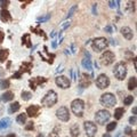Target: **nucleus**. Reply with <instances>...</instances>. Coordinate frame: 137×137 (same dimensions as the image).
Listing matches in <instances>:
<instances>
[{
    "instance_id": "f257e3e1",
    "label": "nucleus",
    "mask_w": 137,
    "mask_h": 137,
    "mask_svg": "<svg viewBox=\"0 0 137 137\" xmlns=\"http://www.w3.org/2000/svg\"><path fill=\"white\" fill-rule=\"evenodd\" d=\"M127 72H128L127 64L125 63V62H118V63L114 65L113 74L118 80H120V81L125 80L126 77H127Z\"/></svg>"
},
{
    "instance_id": "f03ea898",
    "label": "nucleus",
    "mask_w": 137,
    "mask_h": 137,
    "mask_svg": "<svg viewBox=\"0 0 137 137\" xmlns=\"http://www.w3.org/2000/svg\"><path fill=\"white\" fill-rule=\"evenodd\" d=\"M57 100H58V97H57L56 91L48 90L41 100V105H44L45 107H53L57 103Z\"/></svg>"
},
{
    "instance_id": "7ed1b4c3",
    "label": "nucleus",
    "mask_w": 137,
    "mask_h": 137,
    "mask_svg": "<svg viewBox=\"0 0 137 137\" xmlns=\"http://www.w3.org/2000/svg\"><path fill=\"white\" fill-rule=\"evenodd\" d=\"M71 110L73 112V114L78 118H82L84 117V112H85V102L80 98L72 100L71 103Z\"/></svg>"
},
{
    "instance_id": "20e7f679",
    "label": "nucleus",
    "mask_w": 137,
    "mask_h": 137,
    "mask_svg": "<svg viewBox=\"0 0 137 137\" xmlns=\"http://www.w3.org/2000/svg\"><path fill=\"white\" fill-rule=\"evenodd\" d=\"M109 46V42H107V39L104 37H98L96 39H94L91 41V48L95 53H100L105 50Z\"/></svg>"
},
{
    "instance_id": "39448f33",
    "label": "nucleus",
    "mask_w": 137,
    "mask_h": 137,
    "mask_svg": "<svg viewBox=\"0 0 137 137\" xmlns=\"http://www.w3.org/2000/svg\"><path fill=\"white\" fill-rule=\"evenodd\" d=\"M100 103L104 107H113L117 104V98L112 93H104L100 97Z\"/></svg>"
},
{
    "instance_id": "423d86ee",
    "label": "nucleus",
    "mask_w": 137,
    "mask_h": 137,
    "mask_svg": "<svg viewBox=\"0 0 137 137\" xmlns=\"http://www.w3.org/2000/svg\"><path fill=\"white\" fill-rule=\"evenodd\" d=\"M111 118V113L107 110H98L95 113V124H98L100 126H104L109 122Z\"/></svg>"
},
{
    "instance_id": "0eeeda50",
    "label": "nucleus",
    "mask_w": 137,
    "mask_h": 137,
    "mask_svg": "<svg viewBox=\"0 0 137 137\" xmlns=\"http://www.w3.org/2000/svg\"><path fill=\"white\" fill-rule=\"evenodd\" d=\"M115 60V55H114L113 51H111V50H105L100 57V62L102 65L104 66H109L111 64L114 62Z\"/></svg>"
},
{
    "instance_id": "6e6552de",
    "label": "nucleus",
    "mask_w": 137,
    "mask_h": 137,
    "mask_svg": "<svg viewBox=\"0 0 137 137\" xmlns=\"http://www.w3.org/2000/svg\"><path fill=\"white\" fill-rule=\"evenodd\" d=\"M85 133L87 137H94L97 134V126L93 121H85L84 122Z\"/></svg>"
},
{
    "instance_id": "1a4fd4ad",
    "label": "nucleus",
    "mask_w": 137,
    "mask_h": 137,
    "mask_svg": "<svg viewBox=\"0 0 137 137\" xmlns=\"http://www.w3.org/2000/svg\"><path fill=\"white\" fill-rule=\"evenodd\" d=\"M110 84H111L110 78L104 73L100 74L96 79V86L98 89H106V88L110 86Z\"/></svg>"
},
{
    "instance_id": "9d476101",
    "label": "nucleus",
    "mask_w": 137,
    "mask_h": 137,
    "mask_svg": "<svg viewBox=\"0 0 137 137\" xmlns=\"http://www.w3.org/2000/svg\"><path fill=\"white\" fill-rule=\"evenodd\" d=\"M56 117L58 120L63 121V122H67L70 120V112L66 106H61L56 110Z\"/></svg>"
},
{
    "instance_id": "9b49d317",
    "label": "nucleus",
    "mask_w": 137,
    "mask_h": 137,
    "mask_svg": "<svg viewBox=\"0 0 137 137\" xmlns=\"http://www.w3.org/2000/svg\"><path fill=\"white\" fill-rule=\"evenodd\" d=\"M55 82H56L57 87H60L61 89H67L71 86V81L70 79L65 75H57L55 78Z\"/></svg>"
},
{
    "instance_id": "f8f14e48",
    "label": "nucleus",
    "mask_w": 137,
    "mask_h": 137,
    "mask_svg": "<svg viewBox=\"0 0 137 137\" xmlns=\"http://www.w3.org/2000/svg\"><path fill=\"white\" fill-rule=\"evenodd\" d=\"M39 111H40V106L39 105H31L26 109V115L29 117H37L39 114Z\"/></svg>"
},
{
    "instance_id": "ddd939ff",
    "label": "nucleus",
    "mask_w": 137,
    "mask_h": 137,
    "mask_svg": "<svg viewBox=\"0 0 137 137\" xmlns=\"http://www.w3.org/2000/svg\"><path fill=\"white\" fill-rule=\"evenodd\" d=\"M120 31H121V34H122L127 40H131V39L134 38V32H133V30H131L130 27L124 26V27H121Z\"/></svg>"
},
{
    "instance_id": "4468645a",
    "label": "nucleus",
    "mask_w": 137,
    "mask_h": 137,
    "mask_svg": "<svg viewBox=\"0 0 137 137\" xmlns=\"http://www.w3.org/2000/svg\"><path fill=\"white\" fill-rule=\"evenodd\" d=\"M90 85V77L88 74H82V78L80 80V87L81 88H88Z\"/></svg>"
},
{
    "instance_id": "2eb2a0df",
    "label": "nucleus",
    "mask_w": 137,
    "mask_h": 137,
    "mask_svg": "<svg viewBox=\"0 0 137 137\" xmlns=\"http://www.w3.org/2000/svg\"><path fill=\"white\" fill-rule=\"evenodd\" d=\"M70 134L71 137H78L80 135V128H79V125L78 124H73L70 127Z\"/></svg>"
},
{
    "instance_id": "dca6fc26",
    "label": "nucleus",
    "mask_w": 137,
    "mask_h": 137,
    "mask_svg": "<svg viewBox=\"0 0 137 137\" xmlns=\"http://www.w3.org/2000/svg\"><path fill=\"white\" fill-rule=\"evenodd\" d=\"M0 17H1V20H2L5 23L8 22V21H12V15H10V13L7 9L1 10V13H0Z\"/></svg>"
},
{
    "instance_id": "f3484780",
    "label": "nucleus",
    "mask_w": 137,
    "mask_h": 137,
    "mask_svg": "<svg viewBox=\"0 0 137 137\" xmlns=\"http://www.w3.org/2000/svg\"><path fill=\"white\" fill-rule=\"evenodd\" d=\"M125 113V109L124 107H117L115 110H114V119L115 120H120L122 115Z\"/></svg>"
},
{
    "instance_id": "a211bd4d",
    "label": "nucleus",
    "mask_w": 137,
    "mask_h": 137,
    "mask_svg": "<svg viewBox=\"0 0 137 137\" xmlns=\"http://www.w3.org/2000/svg\"><path fill=\"white\" fill-rule=\"evenodd\" d=\"M136 84H137V79L136 77H131L128 81V90H134L135 88H136Z\"/></svg>"
},
{
    "instance_id": "6ab92c4d",
    "label": "nucleus",
    "mask_w": 137,
    "mask_h": 137,
    "mask_svg": "<svg viewBox=\"0 0 137 137\" xmlns=\"http://www.w3.org/2000/svg\"><path fill=\"white\" fill-rule=\"evenodd\" d=\"M8 55H9V51L7 49H0V63L6 62L8 58Z\"/></svg>"
},
{
    "instance_id": "aec40b11",
    "label": "nucleus",
    "mask_w": 137,
    "mask_h": 137,
    "mask_svg": "<svg viewBox=\"0 0 137 137\" xmlns=\"http://www.w3.org/2000/svg\"><path fill=\"white\" fill-rule=\"evenodd\" d=\"M14 98V93L13 91H6V93H3V95L1 96V100L3 102H9Z\"/></svg>"
},
{
    "instance_id": "412c9836",
    "label": "nucleus",
    "mask_w": 137,
    "mask_h": 137,
    "mask_svg": "<svg viewBox=\"0 0 137 137\" xmlns=\"http://www.w3.org/2000/svg\"><path fill=\"white\" fill-rule=\"evenodd\" d=\"M60 134H61V127L60 126H55L53 128V130L49 133L48 137H60Z\"/></svg>"
},
{
    "instance_id": "4be33fe9",
    "label": "nucleus",
    "mask_w": 137,
    "mask_h": 137,
    "mask_svg": "<svg viewBox=\"0 0 137 137\" xmlns=\"http://www.w3.org/2000/svg\"><path fill=\"white\" fill-rule=\"evenodd\" d=\"M10 124H12V120H10L9 118H3V119H1V121H0V129L9 127Z\"/></svg>"
},
{
    "instance_id": "5701e85b",
    "label": "nucleus",
    "mask_w": 137,
    "mask_h": 137,
    "mask_svg": "<svg viewBox=\"0 0 137 137\" xmlns=\"http://www.w3.org/2000/svg\"><path fill=\"white\" fill-rule=\"evenodd\" d=\"M81 64H82V66H84L86 70H88V71L93 70V66H91V61L89 60V58H84V60H82V62H81Z\"/></svg>"
},
{
    "instance_id": "b1692460",
    "label": "nucleus",
    "mask_w": 137,
    "mask_h": 137,
    "mask_svg": "<svg viewBox=\"0 0 137 137\" xmlns=\"http://www.w3.org/2000/svg\"><path fill=\"white\" fill-rule=\"evenodd\" d=\"M21 109V105L18 102H14V103L10 104L9 106V113H14V112H17V111Z\"/></svg>"
},
{
    "instance_id": "393cba45",
    "label": "nucleus",
    "mask_w": 137,
    "mask_h": 137,
    "mask_svg": "<svg viewBox=\"0 0 137 137\" xmlns=\"http://www.w3.org/2000/svg\"><path fill=\"white\" fill-rule=\"evenodd\" d=\"M26 113H22V114H18L16 118V121H17V124H20V125H24L25 122H26Z\"/></svg>"
},
{
    "instance_id": "a878e982",
    "label": "nucleus",
    "mask_w": 137,
    "mask_h": 137,
    "mask_svg": "<svg viewBox=\"0 0 137 137\" xmlns=\"http://www.w3.org/2000/svg\"><path fill=\"white\" fill-rule=\"evenodd\" d=\"M21 97H22V100H30L31 98H32V94H31L30 91L23 90L22 94H21Z\"/></svg>"
},
{
    "instance_id": "bb28decb",
    "label": "nucleus",
    "mask_w": 137,
    "mask_h": 137,
    "mask_svg": "<svg viewBox=\"0 0 137 137\" xmlns=\"http://www.w3.org/2000/svg\"><path fill=\"white\" fill-rule=\"evenodd\" d=\"M9 86H10L9 80H5V79L0 80V89H7V88H9Z\"/></svg>"
},
{
    "instance_id": "cd10ccee",
    "label": "nucleus",
    "mask_w": 137,
    "mask_h": 137,
    "mask_svg": "<svg viewBox=\"0 0 137 137\" xmlns=\"http://www.w3.org/2000/svg\"><path fill=\"white\" fill-rule=\"evenodd\" d=\"M134 102V96H131V95H128L124 98V104L125 105H130L131 103Z\"/></svg>"
},
{
    "instance_id": "c85d7f7f",
    "label": "nucleus",
    "mask_w": 137,
    "mask_h": 137,
    "mask_svg": "<svg viewBox=\"0 0 137 137\" xmlns=\"http://www.w3.org/2000/svg\"><path fill=\"white\" fill-rule=\"evenodd\" d=\"M77 10H78V5H73V6L70 8V10H69V13H67V15H66V18L71 17L74 13H75V12H77Z\"/></svg>"
},
{
    "instance_id": "c756f323",
    "label": "nucleus",
    "mask_w": 137,
    "mask_h": 137,
    "mask_svg": "<svg viewBox=\"0 0 137 137\" xmlns=\"http://www.w3.org/2000/svg\"><path fill=\"white\" fill-rule=\"evenodd\" d=\"M117 128V122H110V124H107L106 125V130H107V133H110V131H112V130H114Z\"/></svg>"
},
{
    "instance_id": "7c9ffc66",
    "label": "nucleus",
    "mask_w": 137,
    "mask_h": 137,
    "mask_svg": "<svg viewBox=\"0 0 137 137\" xmlns=\"http://www.w3.org/2000/svg\"><path fill=\"white\" fill-rule=\"evenodd\" d=\"M36 80H37L38 84H41V82H45V81H46V79H40V78L38 77ZM30 86H31V88H32V89H36V84H34L32 80H31V82H30Z\"/></svg>"
},
{
    "instance_id": "2f4dec72",
    "label": "nucleus",
    "mask_w": 137,
    "mask_h": 137,
    "mask_svg": "<svg viewBox=\"0 0 137 137\" xmlns=\"http://www.w3.org/2000/svg\"><path fill=\"white\" fill-rule=\"evenodd\" d=\"M49 18H50V14H47L46 16L39 17V18H38V22H41V23H42V22H47Z\"/></svg>"
},
{
    "instance_id": "473e14b6",
    "label": "nucleus",
    "mask_w": 137,
    "mask_h": 137,
    "mask_svg": "<svg viewBox=\"0 0 137 137\" xmlns=\"http://www.w3.org/2000/svg\"><path fill=\"white\" fill-rule=\"evenodd\" d=\"M120 3V1H109V5H110V8H117L118 5Z\"/></svg>"
},
{
    "instance_id": "72a5a7b5",
    "label": "nucleus",
    "mask_w": 137,
    "mask_h": 137,
    "mask_svg": "<svg viewBox=\"0 0 137 137\" xmlns=\"http://www.w3.org/2000/svg\"><path fill=\"white\" fill-rule=\"evenodd\" d=\"M70 24H71L70 21H66V22H64V24H62V30H65L66 27H69V26H70Z\"/></svg>"
},
{
    "instance_id": "f704fd0d",
    "label": "nucleus",
    "mask_w": 137,
    "mask_h": 137,
    "mask_svg": "<svg viewBox=\"0 0 137 137\" xmlns=\"http://www.w3.org/2000/svg\"><path fill=\"white\" fill-rule=\"evenodd\" d=\"M129 124L130 125H136V117H130L129 118Z\"/></svg>"
},
{
    "instance_id": "c9c22d12",
    "label": "nucleus",
    "mask_w": 137,
    "mask_h": 137,
    "mask_svg": "<svg viewBox=\"0 0 137 137\" xmlns=\"http://www.w3.org/2000/svg\"><path fill=\"white\" fill-rule=\"evenodd\" d=\"M25 129H26V130H31V129H33V122H32V121L29 122V125L25 126Z\"/></svg>"
},
{
    "instance_id": "e433bc0d",
    "label": "nucleus",
    "mask_w": 137,
    "mask_h": 137,
    "mask_svg": "<svg viewBox=\"0 0 137 137\" xmlns=\"http://www.w3.org/2000/svg\"><path fill=\"white\" fill-rule=\"evenodd\" d=\"M104 31H106L107 33H112V32H113V30H112V27H111L110 25H107V26L104 27Z\"/></svg>"
},
{
    "instance_id": "4c0bfd02",
    "label": "nucleus",
    "mask_w": 137,
    "mask_h": 137,
    "mask_svg": "<svg viewBox=\"0 0 137 137\" xmlns=\"http://www.w3.org/2000/svg\"><path fill=\"white\" fill-rule=\"evenodd\" d=\"M21 75H22V72H16L15 74H13V78H15V79H21Z\"/></svg>"
},
{
    "instance_id": "58836bf2",
    "label": "nucleus",
    "mask_w": 137,
    "mask_h": 137,
    "mask_svg": "<svg viewBox=\"0 0 137 137\" xmlns=\"http://www.w3.org/2000/svg\"><path fill=\"white\" fill-rule=\"evenodd\" d=\"M3 39H5V33H3L2 31H0V44L3 41Z\"/></svg>"
},
{
    "instance_id": "ea45409f",
    "label": "nucleus",
    "mask_w": 137,
    "mask_h": 137,
    "mask_svg": "<svg viewBox=\"0 0 137 137\" xmlns=\"http://www.w3.org/2000/svg\"><path fill=\"white\" fill-rule=\"evenodd\" d=\"M125 133H126V134L127 135H129V134H131V133H133V131H131V129L129 127H127L126 128V129H125Z\"/></svg>"
},
{
    "instance_id": "a19ab883",
    "label": "nucleus",
    "mask_w": 137,
    "mask_h": 137,
    "mask_svg": "<svg viewBox=\"0 0 137 137\" xmlns=\"http://www.w3.org/2000/svg\"><path fill=\"white\" fill-rule=\"evenodd\" d=\"M63 71V65H60V66L57 67V70H56V73H58V72H62Z\"/></svg>"
},
{
    "instance_id": "79ce46f5",
    "label": "nucleus",
    "mask_w": 137,
    "mask_h": 137,
    "mask_svg": "<svg viewBox=\"0 0 137 137\" xmlns=\"http://www.w3.org/2000/svg\"><path fill=\"white\" fill-rule=\"evenodd\" d=\"M93 13L96 15V3H95V5L93 6Z\"/></svg>"
},
{
    "instance_id": "37998d69",
    "label": "nucleus",
    "mask_w": 137,
    "mask_h": 137,
    "mask_svg": "<svg viewBox=\"0 0 137 137\" xmlns=\"http://www.w3.org/2000/svg\"><path fill=\"white\" fill-rule=\"evenodd\" d=\"M51 46H53V48H56L57 44H56V42H55V41H53V42H51Z\"/></svg>"
},
{
    "instance_id": "c03bdc74",
    "label": "nucleus",
    "mask_w": 137,
    "mask_h": 137,
    "mask_svg": "<svg viewBox=\"0 0 137 137\" xmlns=\"http://www.w3.org/2000/svg\"><path fill=\"white\" fill-rule=\"evenodd\" d=\"M71 48H72V53H75V47H74V45H72Z\"/></svg>"
},
{
    "instance_id": "a18cd8bd",
    "label": "nucleus",
    "mask_w": 137,
    "mask_h": 137,
    "mask_svg": "<svg viewBox=\"0 0 137 137\" xmlns=\"http://www.w3.org/2000/svg\"><path fill=\"white\" fill-rule=\"evenodd\" d=\"M103 137H111V135L109 134V133H105V134L103 135Z\"/></svg>"
},
{
    "instance_id": "49530a36",
    "label": "nucleus",
    "mask_w": 137,
    "mask_h": 137,
    "mask_svg": "<svg viewBox=\"0 0 137 137\" xmlns=\"http://www.w3.org/2000/svg\"><path fill=\"white\" fill-rule=\"evenodd\" d=\"M6 137H16V136H15V134H9V135H7Z\"/></svg>"
},
{
    "instance_id": "de8ad7c7",
    "label": "nucleus",
    "mask_w": 137,
    "mask_h": 137,
    "mask_svg": "<svg viewBox=\"0 0 137 137\" xmlns=\"http://www.w3.org/2000/svg\"><path fill=\"white\" fill-rule=\"evenodd\" d=\"M136 111H137V107L135 106L134 109H133V113H134V114H136Z\"/></svg>"
},
{
    "instance_id": "09e8293b",
    "label": "nucleus",
    "mask_w": 137,
    "mask_h": 137,
    "mask_svg": "<svg viewBox=\"0 0 137 137\" xmlns=\"http://www.w3.org/2000/svg\"><path fill=\"white\" fill-rule=\"evenodd\" d=\"M55 34H56V33H55V31H54V32H53V33H51V34H50V37H51V38H53V37H55Z\"/></svg>"
},
{
    "instance_id": "8fccbe9b",
    "label": "nucleus",
    "mask_w": 137,
    "mask_h": 137,
    "mask_svg": "<svg viewBox=\"0 0 137 137\" xmlns=\"http://www.w3.org/2000/svg\"><path fill=\"white\" fill-rule=\"evenodd\" d=\"M65 137H69V136H65Z\"/></svg>"
}]
</instances>
